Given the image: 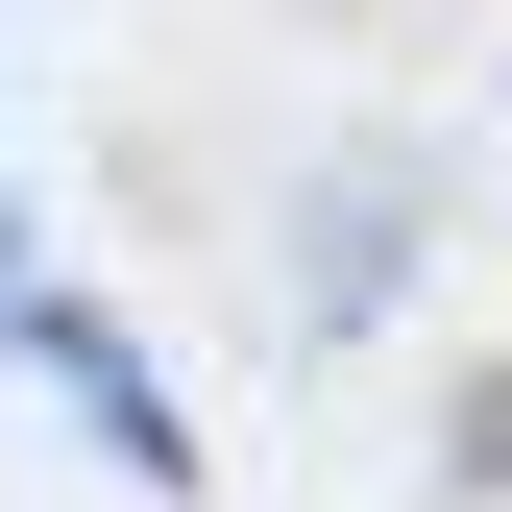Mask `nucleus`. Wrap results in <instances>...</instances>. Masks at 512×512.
Here are the masks:
<instances>
[{
	"mask_svg": "<svg viewBox=\"0 0 512 512\" xmlns=\"http://www.w3.org/2000/svg\"><path fill=\"white\" fill-rule=\"evenodd\" d=\"M0 293H25V269H0Z\"/></svg>",
	"mask_w": 512,
	"mask_h": 512,
	"instance_id": "obj_2",
	"label": "nucleus"
},
{
	"mask_svg": "<svg viewBox=\"0 0 512 512\" xmlns=\"http://www.w3.org/2000/svg\"><path fill=\"white\" fill-rule=\"evenodd\" d=\"M0 342H25L49 391H74V415L122 439V488H171V512H196V415L147 391V342H122V317H74V293H0Z\"/></svg>",
	"mask_w": 512,
	"mask_h": 512,
	"instance_id": "obj_1",
	"label": "nucleus"
}]
</instances>
